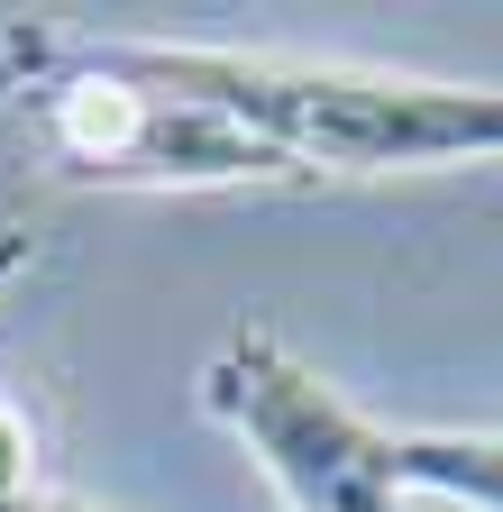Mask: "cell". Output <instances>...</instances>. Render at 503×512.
<instances>
[{"label":"cell","instance_id":"3","mask_svg":"<svg viewBox=\"0 0 503 512\" xmlns=\"http://www.w3.org/2000/svg\"><path fill=\"white\" fill-rule=\"evenodd\" d=\"M211 421L238 430V448L266 467L284 512H394L412 494L403 476V430L357 412L339 384H321L275 330H238L202 366Z\"/></svg>","mask_w":503,"mask_h":512},{"label":"cell","instance_id":"5","mask_svg":"<svg viewBox=\"0 0 503 512\" xmlns=\"http://www.w3.org/2000/svg\"><path fill=\"white\" fill-rule=\"evenodd\" d=\"M0 512H110V503H83V494H55V485H28V494H0Z\"/></svg>","mask_w":503,"mask_h":512},{"label":"cell","instance_id":"6","mask_svg":"<svg viewBox=\"0 0 503 512\" xmlns=\"http://www.w3.org/2000/svg\"><path fill=\"white\" fill-rule=\"evenodd\" d=\"M28 256H37V247H28V229H0V284H10V275L28 266Z\"/></svg>","mask_w":503,"mask_h":512},{"label":"cell","instance_id":"1","mask_svg":"<svg viewBox=\"0 0 503 512\" xmlns=\"http://www.w3.org/2000/svg\"><path fill=\"white\" fill-rule=\"evenodd\" d=\"M156 83L229 110L293 174H430V165H503V83H430L385 64L257 55V46H156L129 37Z\"/></svg>","mask_w":503,"mask_h":512},{"label":"cell","instance_id":"4","mask_svg":"<svg viewBox=\"0 0 503 512\" xmlns=\"http://www.w3.org/2000/svg\"><path fill=\"white\" fill-rule=\"evenodd\" d=\"M403 476L412 494L503 512V430H403Z\"/></svg>","mask_w":503,"mask_h":512},{"label":"cell","instance_id":"2","mask_svg":"<svg viewBox=\"0 0 503 512\" xmlns=\"http://www.w3.org/2000/svg\"><path fill=\"white\" fill-rule=\"evenodd\" d=\"M10 83L65 183L101 192H220V183H293V165L193 92L156 83L129 37H55L0 28Z\"/></svg>","mask_w":503,"mask_h":512}]
</instances>
